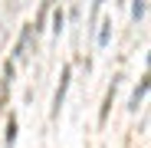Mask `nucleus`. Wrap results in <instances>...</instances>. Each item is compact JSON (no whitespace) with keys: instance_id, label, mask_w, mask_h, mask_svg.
Listing matches in <instances>:
<instances>
[{"instance_id":"nucleus-1","label":"nucleus","mask_w":151,"mask_h":148,"mask_svg":"<svg viewBox=\"0 0 151 148\" xmlns=\"http://www.w3.org/2000/svg\"><path fill=\"white\" fill-rule=\"evenodd\" d=\"M69 76H72V69H69V66H63V76H59V89H56V95H53V118H59V112H63L66 92H69Z\"/></svg>"},{"instance_id":"nucleus-3","label":"nucleus","mask_w":151,"mask_h":148,"mask_svg":"<svg viewBox=\"0 0 151 148\" xmlns=\"http://www.w3.org/2000/svg\"><path fill=\"white\" fill-rule=\"evenodd\" d=\"M13 142H17V115H10V118H7V132H4V145H7V148H13Z\"/></svg>"},{"instance_id":"nucleus-4","label":"nucleus","mask_w":151,"mask_h":148,"mask_svg":"<svg viewBox=\"0 0 151 148\" xmlns=\"http://www.w3.org/2000/svg\"><path fill=\"white\" fill-rule=\"evenodd\" d=\"M132 17H135V23L145 20V0H135V4H132Z\"/></svg>"},{"instance_id":"nucleus-6","label":"nucleus","mask_w":151,"mask_h":148,"mask_svg":"<svg viewBox=\"0 0 151 148\" xmlns=\"http://www.w3.org/2000/svg\"><path fill=\"white\" fill-rule=\"evenodd\" d=\"M63 23H66V20H63V10H56V13H53V33H56V36L63 33Z\"/></svg>"},{"instance_id":"nucleus-2","label":"nucleus","mask_w":151,"mask_h":148,"mask_svg":"<svg viewBox=\"0 0 151 148\" xmlns=\"http://www.w3.org/2000/svg\"><path fill=\"white\" fill-rule=\"evenodd\" d=\"M145 95H148V76H141V82H138V89L132 92V102H128V109H132V112H138V105L145 102Z\"/></svg>"},{"instance_id":"nucleus-5","label":"nucleus","mask_w":151,"mask_h":148,"mask_svg":"<svg viewBox=\"0 0 151 148\" xmlns=\"http://www.w3.org/2000/svg\"><path fill=\"white\" fill-rule=\"evenodd\" d=\"M112 40V23H102V33H99V46H109Z\"/></svg>"}]
</instances>
